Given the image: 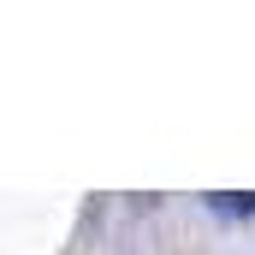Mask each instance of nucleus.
Listing matches in <instances>:
<instances>
[{"instance_id": "nucleus-1", "label": "nucleus", "mask_w": 255, "mask_h": 255, "mask_svg": "<svg viewBox=\"0 0 255 255\" xmlns=\"http://www.w3.org/2000/svg\"><path fill=\"white\" fill-rule=\"evenodd\" d=\"M208 208H220V214H255V196H232V190H220V196H208Z\"/></svg>"}]
</instances>
